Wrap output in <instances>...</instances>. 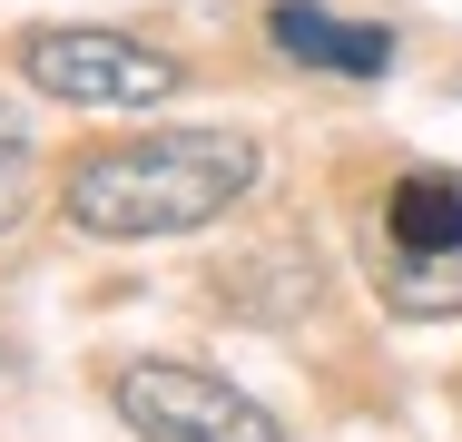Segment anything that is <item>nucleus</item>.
<instances>
[{
  "mask_svg": "<svg viewBox=\"0 0 462 442\" xmlns=\"http://www.w3.org/2000/svg\"><path fill=\"white\" fill-rule=\"evenodd\" d=\"M30 128H20V108H0V236L20 226V197H30Z\"/></svg>",
  "mask_w": 462,
  "mask_h": 442,
  "instance_id": "7",
  "label": "nucleus"
},
{
  "mask_svg": "<svg viewBox=\"0 0 462 442\" xmlns=\"http://www.w3.org/2000/svg\"><path fill=\"white\" fill-rule=\"evenodd\" d=\"M108 393H118V423L138 442H285L256 393L217 383L197 364H118Z\"/></svg>",
  "mask_w": 462,
  "mask_h": 442,
  "instance_id": "2",
  "label": "nucleus"
},
{
  "mask_svg": "<svg viewBox=\"0 0 462 442\" xmlns=\"http://www.w3.org/2000/svg\"><path fill=\"white\" fill-rule=\"evenodd\" d=\"M453 246H462V177H443V168L393 177V187H383V216H374V236H365V256L423 265V256H453Z\"/></svg>",
  "mask_w": 462,
  "mask_h": 442,
  "instance_id": "5",
  "label": "nucleus"
},
{
  "mask_svg": "<svg viewBox=\"0 0 462 442\" xmlns=\"http://www.w3.org/2000/svg\"><path fill=\"white\" fill-rule=\"evenodd\" d=\"M10 373H20V364H10V345H0V383H10Z\"/></svg>",
  "mask_w": 462,
  "mask_h": 442,
  "instance_id": "8",
  "label": "nucleus"
},
{
  "mask_svg": "<svg viewBox=\"0 0 462 442\" xmlns=\"http://www.w3.org/2000/svg\"><path fill=\"white\" fill-rule=\"evenodd\" d=\"M266 177L256 138L236 128H158V138H118V148H89L69 168V226L98 236V246H148V236H197L217 226L246 187Z\"/></svg>",
  "mask_w": 462,
  "mask_h": 442,
  "instance_id": "1",
  "label": "nucleus"
},
{
  "mask_svg": "<svg viewBox=\"0 0 462 442\" xmlns=\"http://www.w3.org/2000/svg\"><path fill=\"white\" fill-rule=\"evenodd\" d=\"M266 40H276L285 60L325 69V79H383V69H393V30H383V20H335V10H315V0H276V10H266Z\"/></svg>",
  "mask_w": 462,
  "mask_h": 442,
  "instance_id": "4",
  "label": "nucleus"
},
{
  "mask_svg": "<svg viewBox=\"0 0 462 442\" xmlns=\"http://www.w3.org/2000/svg\"><path fill=\"white\" fill-rule=\"evenodd\" d=\"M20 79L69 98V108H158L178 88V60H158V50H138L118 30H30Z\"/></svg>",
  "mask_w": 462,
  "mask_h": 442,
  "instance_id": "3",
  "label": "nucleus"
},
{
  "mask_svg": "<svg viewBox=\"0 0 462 442\" xmlns=\"http://www.w3.org/2000/svg\"><path fill=\"white\" fill-rule=\"evenodd\" d=\"M365 265H374V285H383L393 315H413V325L462 315V246L453 256H423V265H403V256H365Z\"/></svg>",
  "mask_w": 462,
  "mask_h": 442,
  "instance_id": "6",
  "label": "nucleus"
}]
</instances>
